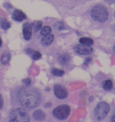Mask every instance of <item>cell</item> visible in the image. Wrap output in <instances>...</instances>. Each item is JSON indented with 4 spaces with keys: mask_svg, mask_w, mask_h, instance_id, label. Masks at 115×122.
I'll use <instances>...</instances> for the list:
<instances>
[{
    "mask_svg": "<svg viewBox=\"0 0 115 122\" xmlns=\"http://www.w3.org/2000/svg\"><path fill=\"white\" fill-rule=\"evenodd\" d=\"M20 105L25 109L32 110L41 103V96L37 89L32 88L21 87L17 93Z\"/></svg>",
    "mask_w": 115,
    "mask_h": 122,
    "instance_id": "6da1fadb",
    "label": "cell"
},
{
    "mask_svg": "<svg viewBox=\"0 0 115 122\" xmlns=\"http://www.w3.org/2000/svg\"><path fill=\"white\" fill-rule=\"evenodd\" d=\"M91 17L94 21L100 23L105 22L109 17V11L103 5L97 4L92 8Z\"/></svg>",
    "mask_w": 115,
    "mask_h": 122,
    "instance_id": "7a4b0ae2",
    "label": "cell"
},
{
    "mask_svg": "<svg viewBox=\"0 0 115 122\" xmlns=\"http://www.w3.org/2000/svg\"><path fill=\"white\" fill-rule=\"evenodd\" d=\"M30 117L25 110L21 108L13 109L9 114V121L11 122H29Z\"/></svg>",
    "mask_w": 115,
    "mask_h": 122,
    "instance_id": "3957f363",
    "label": "cell"
},
{
    "mask_svg": "<svg viewBox=\"0 0 115 122\" xmlns=\"http://www.w3.org/2000/svg\"><path fill=\"white\" fill-rule=\"evenodd\" d=\"M110 110V106L105 102H100L94 109V117L98 121L102 120L107 116Z\"/></svg>",
    "mask_w": 115,
    "mask_h": 122,
    "instance_id": "277c9868",
    "label": "cell"
},
{
    "mask_svg": "<svg viewBox=\"0 0 115 122\" xmlns=\"http://www.w3.org/2000/svg\"><path fill=\"white\" fill-rule=\"evenodd\" d=\"M70 107L68 105H60L53 110L52 115L56 119L64 120L68 117L70 113Z\"/></svg>",
    "mask_w": 115,
    "mask_h": 122,
    "instance_id": "5b68a950",
    "label": "cell"
},
{
    "mask_svg": "<svg viewBox=\"0 0 115 122\" xmlns=\"http://www.w3.org/2000/svg\"><path fill=\"white\" fill-rule=\"evenodd\" d=\"M73 50L76 53L80 55H89L93 52V48L91 46L81 44L75 45Z\"/></svg>",
    "mask_w": 115,
    "mask_h": 122,
    "instance_id": "8992f818",
    "label": "cell"
},
{
    "mask_svg": "<svg viewBox=\"0 0 115 122\" xmlns=\"http://www.w3.org/2000/svg\"><path fill=\"white\" fill-rule=\"evenodd\" d=\"M54 92L56 97L60 100H64L68 96V92L66 88L60 85H55L54 86Z\"/></svg>",
    "mask_w": 115,
    "mask_h": 122,
    "instance_id": "52a82bcc",
    "label": "cell"
},
{
    "mask_svg": "<svg viewBox=\"0 0 115 122\" xmlns=\"http://www.w3.org/2000/svg\"><path fill=\"white\" fill-rule=\"evenodd\" d=\"M32 29L31 25L28 22L24 23L23 25V35L25 40L29 41L31 39L32 36Z\"/></svg>",
    "mask_w": 115,
    "mask_h": 122,
    "instance_id": "ba28073f",
    "label": "cell"
},
{
    "mask_svg": "<svg viewBox=\"0 0 115 122\" xmlns=\"http://www.w3.org/2000/svg\"><path fill=\"white\" fill-rule=\"evenodd\" d=\"M12 19L16 21H21L26 19V15L20 10H15L12 14Z\"/></svg>",
    "mask_w": 115,
    "mask_h": 122,
    "instance_id": "9c48e42d",
    "label": "cell"
},
{
    "mask_svg": "<svg viewBox=\"0 0 115 122\" xmlns=\"http://www.w3.org/2000/svg\"><path fill=\"white\" fill-rule=\"evenodd\" d=\"M54 39V36L52 34H48L44 36L41 39V44L44 46H47L51 45Z\"/></svg>",
    "mask_w": 115,
    "mask_h": 122,
    "instance_id": "30bf717a",
    "label": "cell"
},
{
    "mask_svg": "<svg viewBox=\"0 0 115 122\" xmlns=\"http://www.w3.org/2000/svg\"><path fill=\"white\" fill-rule=\"evenodd\" d=\"M71 60V57H70V55L68 54H62L58 57V61L60 64L62 66H65L69 63Z\"/></svg>",
    "mask_w": 115,
    "mask_h": 122,
    "instance_id": "8fae6325",
    "label": "cell"
},
{
    "mask_svg": "<svg viewBox=\"0 0 115 122\" xmlns=\"http://www.w3.org/2000/svg\"><path fill=\"white\" fill-rule=\"evenodd\" d=\"M45 113L41 110H37L32 114V117L37 120H45Z\"/></svg>",
    "mask_w": 115,
    "mask_h": 122,
    "instance_id": "7c38bea8",
    "label": "cell"
},
{
    "mask_svg": "<svg viewBox=\"0 0 115 122\" xmlns=\"http://www.w3.org/2000/svg\"><path fill=\"white\" fill-rule=\"evenodd\" d=\"M102 87L104 90L107 91H109L112 90L113 87L112 81L110 79L104 81L102 83Z\"/></svg>",
    "mask_w": 115,
    "mask_h": 122,
    "instance_id": "4fadbf2b",
    "label": "cell"
},
{
    "mask_svg": "<svg viewBox=\"0 0 115 122\" xmlns=\"http://www.w3.org/2000/svg\"><path fill=\"white\" fill-rule=\"evenodd\" d=\"M10 58V54L8 53V52H5L4 53L2 54V57H1V63H2L3 65H5V64H7V63L9 62Z\"/></svg>",
    "mask_w": 115,
    "mask_h": 122,
    "instance_id": "5bb4252c",
    "label": "cell"
},
{
    "mask_svg": "<svg viewBox=\"0 0 115 122\" xmlns=\"http://www.w3.org/2000/svg\"><path fill=\"white\" fill-rule=\"evenodd\" d=\"M79 42L81 44H84V45H91L94 44V41L92 39L89 38H86V37H83L79 39Z\"/></svg>",
    "mask_w": 115,
    "mask_h": 122,
    "instance_id": "9a60e30c",
    "label": "cell"
},
{
    "mask_svg": "<svg viewBox=\"0 0 115 122\" xmlns=\"http://www.w3.org/2000/svg\"><path fill=\"white\" fill-rule=\"evenodd\" d=\"M0 25L2 29L4 30H7L10 27L11 24L9 21L5 19H2L1 20V23H0Z\"/></svg>",
    "mask_w": 115,
    "mask_h": 122,
    "instance_id": "2e32d148",
    "label": "cell"
},
{
    "mask_svg": "<svg viewBox=\"0 0 115 122\" xmlns=\"http://www.w3.org/2000/svg\"><path fill=\"white\" fill-rule=\"evenodd\" d=\"M51 73L52 75L55 76H62L64 74V71L56 69V68H53L51 69Z\"/></svg>",
    "mask_w": 115,
    "mask_h": 122,
    "instance_id": "e0dca14e",
    "label": "cell"
},
{
    "mask_svg": "<svg viewBox=\"0 0 115 122\" xmlns=\"http://www.w3.org/2000/svg\"><path fill=\"white\" fill-rule=\"evenodd\" d=\"M51 30H52V29H51L50 26H45L42 29L41 32V34L42 36L47 35L50 34L51 33Z\"/></svg>",
    "mask_w": 115,
    "mask_h": 122,
    "instance_id": "ac0fdd59",
    "label": "cell"
},
{
    "mask_svg": "<svg viewBox=\"0 0 115 122\" xmlns=\"http://www.w3.org/2000/svg\"><path fill=\"white\" fill-rule=\"evenodd\" d=\"M31 55H32V59L34 60H38L42 57V54L38 51H34Z\"/></svg>",
    "mask_w": 115,
    "mask_h": 122,
    "instance_id": "d6986e66",
    "label": "cell"
},
{
    "mask_svg": "<svg viewBox=\"0 0 115 122\" xmlns=\"http://www.w3.org/2000/svg\"><path fill=\"white\" fill-rule=\"evenodd\" d=\"M42 22L41 21H39L37 23V25H35V27L34 31L35 32H37L39 30L41 29L42 26Z\"/></svg>",
    "mask_w": 115,
    "mask_h": 122,
    "instance_id": "ffe728a7",
    "label": "cell"
},
{
    "mask_svg": "<svg viewBox=\"0 0 115 122\" xmlns=\"http://www.w3.org/2000/svg\"><path fill=\"white\" fill-rule=\"evenodd\" d=\"M21 82L26 85V86H29L31 83V79L30 78H26L25 79H23Z\"/></svg>",
    "mask_w": 115,
    "mask_h": 122,
    "instance_id": "44dd1931",
    "label": "cell"
},
{
    "mask_svg": "<svg viewBox=\"0 0 115 122\" xmlns=\"http://www.w3.org/2000/svg\"><path fill=\"white\" fill-rule=\"evenodd\" d=\"M91 60H92V58H91V57H87V58H85V61H84V65H88L89 63H90L91 62Z\"/></svg>",
    "mask_w": 115,
    "mask_h": 122,
    "instance_id": "7402d4cb",
    "label": "cell"
},
{
    "mask_svg": "<svg viewBox=\"0 0 115 122\" xmlns=\"http://www.w3.org/2000/svg\"><path fill=\"white\" fill-rule=\"evenodd\" d=\"M4 104V100L3 98H2V96L1 94H0V109L2 108Z\"/></svg>",
    "mask_w": 115,
    "mask_h": 122,
    "instance_id": "603a6c76",
    "label": "cell"
},
{
    "mask_svg": "<svg viewBox=\"0 0 115 122\" xmlns=\"http://www.w3.org/2000/svg\"><path fill=\"white\" fill-rule=\"evenodd\" d=\"M35 50H32V49L31 48H28L26 50V53L27 54H32V53L33 52V51H34Z\"/></svg>",
    "mask_w": 115,
    "mask_h": 122,
    "instance_id": "cb8c5ba5",
    "label": "cell"
},
{
    "mask_svg": "<svg viewBox=\"0 0 115 122\" xmlns=\"http://www.w3.org/2000/svg\"><path fill=\"white\" fill-rule=\"evenodd\" d=\"M51 106H52V104L51 102H47V103H46L44 105V107L45 108H50Z\"/></svg>",
    "mask_w": 115,
    "mask_h": 122,
    "instance_id": "d4e9b609",
    "label": "cell"
},
{
    "mask_svg": "<svg viewBox=\"0 0 115 122\" xmlns=\"http://www.w3.org/2000/svg\"><path fill=\"white\" fill-rule=\"evenodd\" d=\"M2 39H1V38H0V47H1V46H2Z\"/></svg>",
    "mask_w": 115,
    "mask_h": 122,
    "instance_id": "484cf974",
    "label": "cell"
},
{
    "mask_svg": "<svg viewBox=\"0 0 115 122\" xmlns=\"http://www.w3.org/2000/svg\"><path fill=\"white\" fill-rule=\"evenodd\" d=\"M115 115H113V116H112V122H115Z\"/></svg>",
    "mask_w": 115,
    "mask_h": 122,
    "instance_id": "4316f807",
    "label": "cell"
},
{
    "mask_svg": "<svg viewBox=\"0 0 115 122\" xmlns=\"http://www.w3.org/2000/svg\"><path fill=\"white\" fill-rule=\"evenodd\" d=\"M114 1H115V0H110V2H114Z\"/></svg>",
    "mask_w": 115,
    "mask_h": 122,
    "instance_id": "83f0119b",
    "label": "cell"
}]
</instances>
